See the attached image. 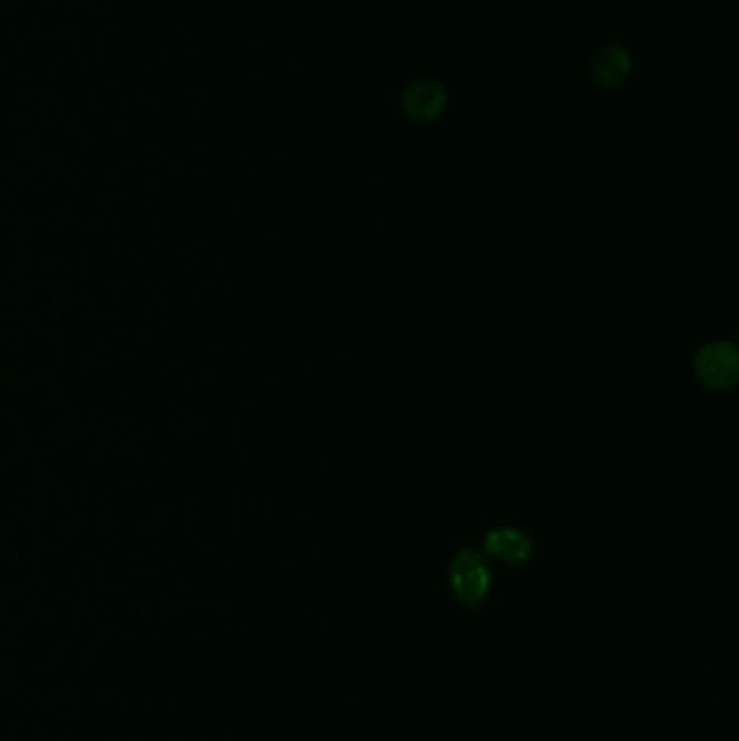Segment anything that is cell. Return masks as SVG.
Returning a JSON list of instances; mask_svg holds the SVG:
<instances>
[{"mask_svg":"<svg viewBox=\"0 0 739 741\" xmlns=\"http://www.w3.org/2000/svg\"><path fill=\"white\" fill-rule=\"evenodd\" d=\"M449 585L462 608H481L488 601L492 585V574L486 558L476 549L460 551L449 567Z\"/></svg>","mask_w":739,"mask_h":741,"instance_id":"cell-1","label":"cell"},{"mask_svg":"<svg viewBox=\"0 0 739 741\" xmlns=\"http://www.w3.org/2000/svg\"><path fill=\"white\" fill-rule=\"evenodd\" d=\"M698 382L711 391H729L738 384L739 353L736 346L716 341L698 349L695 360Z\"/></svg>","mask_w":739,"mask_h":741,"instance_id":"cell-2","label":"cell"},{"mask_svg":"<svg viewBox=\"0 0 739 741\" xmlns=\"http://www.w3.org/2000/svg\"><path fill=\"white\" fill-rule=\"evenodd\" d=\"M403 111L417 122H432L447 107V91L436 79H417L403 91Z\"/></svg>","mask_w":739,"mask_h":741,"instance_id":"cell-3","label":"cell"},{"mask_svg":"<svg viewBox=\"0 0 739 741\" xmlns=\"http://www.w3.org/2000/svg\"><path fill=\"white\" fill-rule=\"evenodd\" d=\"M483 551L492 560L515 567L522 564L533 555V540L515 527H499L490 529L483 540Z\"/></svg>","mask_w":739,"mask_h":741,"instance_id":"cell-4","label":"cell"},{"mask_svg":"<svg viewBox=\"0 0 739 741\" xmlns=\"http://www.w3.org/2000/svg\"><path fill=\"white\" fill-rule=\"evenodd\" d=\"M590 74L601 88H620L631 74V57L622 46H603L592 57Z\"/></svg>","mask_w":739,"mask_h":741,"instance_id":"cell-5","label":"cell"}]
</instances>
